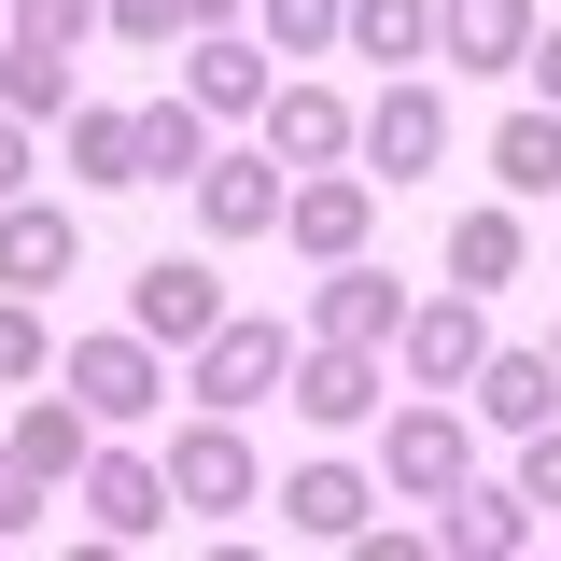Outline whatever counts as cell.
<instances>
[{
	"label": "cell",
	"instance_id": "cell-26",
	"mask_svg": "<svg viewBox=\"0 0 561 561\" xmlns=\"http://www.w3.org/2000/svg\"><path fill=\"white\" fill-rule=\"evenodd\" d=\"M351 43L365 57H421L435 43V0H351Z\"/></svg>",
	"mask_w": 561,
	"mask_h": 561
},
{
	"label": "cell",
	"instance_id": "cell-9",
	"mask_svg": "<svg viewBox=\"0 0 561 561\" xmlns=\"http://www.w3.org/2000/svg\"><path fill=\"white\" fill-rule=\"evenodd\" d=\"M309 337H365L379 351V337H408V309H393V280L365 267V253H337V267L309 280Z\"/></svg>",
	"mask_w": 561,
	"mask_h": 561
},
{
	"label": "cell",
	"instance_id": "cell-33",
	"mask_svg": "<svg viewBox=\"0 0 561 561\" xmlns=\"http://www.w3.org/2000/svg\"><path fill=\"white\" fill-rule=\"evenodd\" d=\"M14 183H28V113L0 99V197H14Z\"/></svg>",
	"mask_w": 561,
	"mask_h": 561
},
{
	"label": "cell",
	"instance_id": "cell-36",
	"mask_svg": "<svg viewBox=\"0 0 561 561\" xmlns=\"http://www.w3.org/2000/svg\"><path fill=\"white\" fill-rule=\"evenodd\" d=\"M0 28H14V0H0Z\"/></svg>",
	"mask_w": 561,
	"mask_h": 561
},
{
	"label": "cell",
	"instance_id": "cell-12",
	"mask_svg": "<svg viewBox=\"0 0 561 561\" xmlns=\"http://www.w3.org/2000/svg\"><path fill=\"white\" fill-rule=\"evenodd\" d=\"M408 379H435V393H463V379H478L491 365V337H478V295H435V309H408Z\"/></svg>",
	"mask_w": 561,
	"mask_h": 561
},
{
	"label": "cell",
	"instance_id": "cell-4",
	"mask_svg": "<svg viewBox=\"0 0 561 561\" xmlns=\"http://www.w3.org/2000/svg\"><path fill=\"white\" fill-rule=\"evenodd\" d=\"M280 379H295L280 323H210V337H197V408H267Z\"/></svg>",
	"mask_w": 561,
	"mask_h": 561
},
{
	"label": "cell",
	"instance_id": "cell-20",
	"mask_svg": "<svg viewBox=\"0 0 561 561\" xmlns=\"http://www.w3.org/2000/svg\"><path fill=\"white\" fill-rule=\"evenodd\" d=\"M449 280H463V295H505V280H519V197L449 225Z\"/></svg>",
	"mask_w": 561,
	"mask_h": 561
},
{
	"label": "cell",
	"instance_id": "cell-25",
	"mask_svg": "<svg viewBox=\"0 0 561 561\" xmlns=\"http://www.w3.org/2000/svg\"><path fill=\"white\" fill-rule=\"evenodd\" d=\"M84 421H99V408H84V393H70V408H57V393H43V408L14 421V449H28L43 478H84Z\"/></svg>",
	"mask_w": 561,
	"mask_h": 561
},
{
	"label": "cell",
	"instance_id": "cell-24",
	"mask_svg": "<svg viewBox=\"0 0 561 561\" xmlns=\"http://www.w3.org/2000/svg\"><path fill=\"white\" fill-rule=\"evenodd\" d=\"M210 113H197V99H154V113H140V154H154V183H197V169H210Z\"/></svg>",
	"mask_w": 561,
	"mask_h": 561
},
{
	"label": "cell",
	"instance_id": "cell-18",
	"mask_svg": "<svg viewBox=\"0 0 561 561\" xmlns=\"http://www.w3.org/2000/svg\"><path fill=\"white\" fill-rule=\"evenodd\" d=\"M435 548H463V561L505 548V561H519V548H534V519H519V491H478V478H463V491H449V519H435Z\"/></svg>",
	"mask_w": 561,
	"mask_h": 561
},
{
	"label": "cell",
	"instance_id": "cell-1",
	"mask_svg": "<svg viewBox=\"0 0 561 561\" xmlns=\"http://www.w3.org/2000/svg\"><path fill=\"white\" fill-rule=\"evenodd\" d=\"M280 393H295L309 435H351V421H379V351H365V337H323V351H295Z\"/></svg>",
	"mask_w": 561,
	"mask_h": 561
},
{
	"label": "cell",
	"instance_id": "cell-29",
	"mask_svg": "<svg viewBox=\"0 0 561 561\" xmlns=\"http://www.w3.org/2000/svg\"><path fill=\"white\" fill-rule=\"evenodd\" d=\"M28 519H43V463H28V449H0V534H28Z\"/></svg>",
	"mask_w": 561,
	"mask_h": 561
},
{
	"label": "cell",
	"instance_id": "cell-31",
	"mask_svg": "<svg viewBox=\"0 0 561 561\" xmlns=\"http://www.w3.org/2000/svg\"><path fill=\"white\" fill-rule=\"evenodd\" d=\"M99 28H113V43H169V28H183V0H113Z\"/></svg>",
	"mask_w": 561,
	"mask_h": 561
},
{
	"label": "cell",
	"instance_id": "cell-17",
	"mask_svg": "<svg viewBox=\"0 0 561 561\" xmlns=\"http://www.w3.org/2000/svg\"><path fill=\"white\" fill-rule=\"evenodd\" d=\"M280 519H295L309 548H351V534H365V478H351V463H295V478H280Z\"/></svg>",
	"mask_w": 561,
	"mask_h": 561
},
{
	"label": "cell",
	"instance_id": "cell-34",
	"mask_svg": "<svg viewBox=\"0 0 561 561\" xmlns=\"http://www.w3.org/2000/svg\"><path fill=\"white\" fill-rule=\"evenodd\" d=\"M534 84H548V99H561V28H534Z\"/></svg>",
	"mask_w": 561,
	"mask_h": 561
},
{
	"label": "cell",
	"instance_id": "cell-11",
	"mask_svg": "<svg viewBox=\"0 0 561 561\" xmlns=\"http://www.w3.org/2000/svg\"><path fill=\"white\" fill-rule=\"evenodd\" d=\"M70 267H84V225L43 210V197H0V280H14V295H43V280H70Z\"/></svg>",
	"mask_w": 561,
	"mask_h": 561
},
{
	"label": "cell",
	"instance_id": "cell-32",
	"mask_svg": "<svg viewBox=\"0 0 561 561\" xmlns=\"http://www.w3.org/2000/svg\"><path fill=\"white\" fill-rule=\"evenodd\" d=\"M519 505H561V421H534V463H519Z\"/></svg>",
	"mask_w": 561,
	"mask_h": 561
},
{
	"label": "cell",
	"instance_id": "cell-16",
	"mask_svg": "<svg viewBox=\"0 0 561 561\" xmlns=\"http://www.w3.org/2000/svg\"><path fill=\"white\" fill-rule=\"evenodd\" d=\"M351 140H365V127H351L323 84H280V99H267V154H280V169H337Z\"/></svg>",
	"mask_w": 561,
	"mask_h": 561
},
{
	"label": "cell",
	"instance_id": "cell-10",
	"mask_svg": "<svg viewBox=\"0 0 561 561\" xmlns=\"http://www.w3.org/2000/svg\"><path fill=\"white\" fill-rule=\"evenodd\" d=\"M365 154H379V183H421V169L449 154V99H435V84H393V99L365 113Z\"/></svg>",
	"mask_w": 561,
	"mask_h": 561
},
{
	"label": "cell",
	"instance_id": "cell-22",
	"mask_svg": "<svg viewBox=\"0 0 561 561\" xmlns=\"http://www.w3.org/2000/svg\"><path fill=\"white\" fill-rule=\"evenodd\" d=\"M0 99H14V113H70V43L0 28Z\"/></svg>",
	"mask_w": 561,
	"mask_h": 561
},
{
	"label": "cell",
	"instance_id": "cell-2",
	"mask_svg": "<svg viewBox=\"0 0 561 561\" xmlns=\"http://www.w3.org/2000/svg\"><path fill=\"white\" fill-rule=\"evenodd\" d=\"M169 491L210 505V519H225V505H253V435H239V408H210V421L169 435Z\"/></svg>",
	"mask_w": 561,
	"mask_h": 561
},
{
	"label": "cell",
	"instance_id": "cell-13",
	"mask_svg": "<svg viewBox=\"0 0 561 561\" xmlns=\"http://www.w3.org/2000/svg\"><path fill=\"white\" fill-rule=\"evenodd\" d=\"M379 463H393V491H421V505H449L478 449H463V421H449V408H393V449H379Z\"/></svg>",
	"mask_w": 561,
	"mask_h": 561
},
{
	"label": "cell",
	"instance_id": "cell-5",
	"mask_svg": "<svg viewBox=\"0 0 561 561\" xmlns=\"http://www.w3.org/2000/svg\"><path fill=\"white\" fill-rule=\"evenodd\" d=\"M534 28H548L534 0H435V43H449L463 70H491V84H505V70H534Z\"/></svg>",
	"mask_w": 561,
	"mask_h": 561
},
{
	"label": "cell",
	"instance_id": "cell-3",
	"mask_svg": "<svg viewBox=\"0 0 561 561\" xmlns=\"http://www.w3.org/2000/svg\"><path fill=\"white\" fill-rule=\"evenodd\" d=\"M127 323H140V337H169V351H197L210 323H225V280H210L197 253H154V267L127 280Z\"/></svg>",
	"mask_w": 561,
	"mask_h": 561
},
{
	"label": "cell",
	"instance_id": "cell-21",
	"mask_svg": "<svg viewBox=\"0 0 561 561\" xmlns=\"http://www.w3.org/2000/svg\"><path fill=\"white\" fill-rule=\"evenodd\" d=\"M491 169H505V197H548L561 183V99L548 113H505V127H491Z\"/></svg>",
	"mask_w": 561,
	"mask_h": 561
},
{
	"label": "cell",
	"instance_id": "cell-28",
	"mask_svg": "<svg viewBox=\"0 0 561 561\" xmlns=\"http://www.w3.org/2000/svg\"><path fill=\"white\" fill-rule=\"evenodd\" d=\"M267 28L309 57V43H337V28H351V0H267Z\"/></svg>",
	"mask_w": 561,
	"mask_h": 561
},
{
	"label": "cell",
	"instance_id": "cell-15",
	"mask_svg": "<svg viewBox=\"0 0 561 561\" xmlns=\"http://www.w3.org/2000/svg\"><path fill=\"white\" fill-rule=\"evenodd\" d=\"M365 183H295V197H280V239H295V253H309V267H337V253H365Z\"/></svg>",
	"mask_w": 561,
	"mask_h": 561
},
{
	"label": "cell",
	"instance_id": "cell-14",
	"mask_svg": "<svg viewBox=\"0 0 561 561\" xmlns=\"http://www.w3.org/2000/svg\"><path fill=\"white\" fill-rule=\"evenodd\" d=\"M478 421H505V435H534V421H561V351H491L478 379Z\"/></svg>",
	"mask_w": 561,
	"mask_h": 561
},
{
	"label": "cell",
	"instance_id": "cell-23",
	"mask_svg": "<svg viewBox=\"0 0 561 561\" xmlns=\"http://www.w3.org/2000/svg\"><path fill=\"white\" fill-rule=\"evenodd\" d=\"M70 169H84V183H154L140 113H70Z\"/></svg>",
	"mask_w": 561,
	"mask_h": 561
},
{
	"label": "cell",
	"instance_id": "cell-30",
	"mask_svg": "<svg viewBox=\"0 0 561 561\" xmlns=\"http://www.w3.org/2000/svg\"><path fill=\"white\" fill-rule=\"evenodd\" d=\"M0 379H43V323H28V295L0 309Z\"/></svg>",
	"mask_w": 561,
	"mask_h": 561
},
{
	"label": "cell",
	"instance_id": "cell-7",
	"mask_svg": "<svg viewBox=\"0 0 561 561\" xmlns=\"http://www.w3.org/2000/svg\"><path fill=\"white\" fill-rule=\"evenodd\" d=\"M280 197H295L280 154H210V169H197V225H210V239H267Z\"/></svg>",
	"mask_w": 561,
	"mask_h": 561
},
{
	"label": "cell",
	"instance_id": "cell-19",
	"mask_svg": "<svg viewBox=\"0 0 561 561\" xmlns=\"http://www.w3.org/2000/svg\"><path fill=\"white\" fill-rule=\"evenodd\" d=\"M183 99H197V113H267V57H253V43H225V28H197Z\"/></svg>",
	"mask_w": 561,
	"mask_h": 561
},
{
	"label": "cell",
	"instance_id": "cell-35",
	"mask_svg": "<svg viewBox=\"0 0 561 561\" xmlns=\"http://www.w3.org/2000/svg\"><path fill=\"white\" fill-rule=\"evenodd\" d=\"M225 14H239V0H183V28H225Z\"/></svg>",
	"mask_w": 561,
	"mask_h": 561
},
{
	"label": "cell",
	"instance_id": "cell-6",
	"mask_svg": "<svg viewBox=\"0 0 561 561\" xmlns=\"http://www.w3.org/2000/svg\"><path fill=\"white\" fill-rule=\"evenodd\" d=\"M169 463H140V449H113V463H84V519L113 534V548H140V534H169Z\"/></svg>",
	"mask_w": 561,
	"mask_h": 561
},
{
	"label": "cell",
	"instance_id": "cell-27",
	"mask_svg": "<svg viewBox=\"0 0 561 561\" xmlns=\"http://www.w3.org/2000/svg\"><path fill=\"white\" fill-rule=\"evenodd\" d=\"M99 14H113V0H14V28H28V43H84Z\"/></svg>",
	"mask_w": 561,
	"mask_h": 561
},
{
	"label": "cell",
	"instance_id": "cell-8",
	"mask_svg": "<svg viewBox=\"0 0 561 561\" xmlns=\"http://www.w3.org/2000/svg\"><path fill=\"white\" fill-rule=\"evenodd\" d=\"M70 393H84L99 421L169 408V379H154V337H140V323H127V337H84V351H70Z\"/></svg>",
	"mask_w": 561,
	"mask_h": 561
}]
</instances>
